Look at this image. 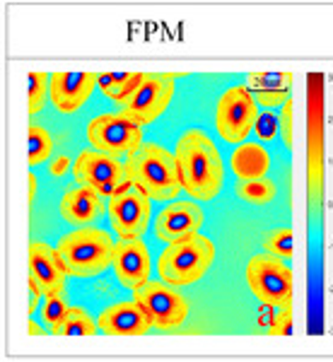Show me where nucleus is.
I'll list each match as a JSON object with an SVG mask.
<instances>
[{
	"label": "nucleus",
	"instance_id": "24",
	"mask_svg": "<svg viewBox=\"0 0 333 362\" xmlns=\"http://www.w3.org/2000/svg\"><path fill=\"white\" fill-rule=\"evenodd\" d=\"M70 309L68 305V293L66 288L63 290H56V293H49L44 297V305H42V321L44 326L54 329V326L66 317V312Z\"/></svg>",
	"mask_w": 333,
	"mask_h": 362
},
{
	"label": "nucleus",
	"instance_id": "20",
	"mask_svg": "<svg viewBox=\"0 0 333 362\" xmlns=\"http://www.w3.org/2000/svg\"><path fill=\"white\" fill-rule=\"evenodd\" d=\"M143 78H145V73H107V75H97V87L102 90V95L114 99L121 107V104L138 90Z\"/></svg>",
	"mask_w": 333,
	"mask_h": 362
},
{
	"label": "nucleus",
	"instance_id": "3",
	"mask_svg": "<svg viewBox=\"0 0 333 362\" xmlns=\"http://www.w3.org/2000/svg\"><path fill=\"white\" fill-rule=\"evenodd\" d=\"M215 261V244L206 235H194L167 244V249L157 256V276L174 288L198 283L208 273Z\"/></svg>",
	"mask_w": 333,
	"mask_h": 362
},
{
	"label": "nucleus",
	"instance_id": "11",
	"mask_svg": "<svg viewBox=\"0 0 333 362\" xmlns=\"http://www.w3.org/2000/svg\"><path fill=\"white\" fill-rule=\"evenodd\" d=\"M174 97V80L172 75H157V73H145L143 83L138 85V90L121 104L126 114H131L133 119H138L143 126L153 124L157 116L165 114Z\"/></svg>",
	"mask_w": 333,
	"mask_h": 362
},
{
	"label": "nucleus",
	"instance_id": "32",
	"mask_svg": "<svg viewBox=\"0 0 333 362\" xmlns=\"http://www.w3.org/2000/svg\"><path fill=\"white\" fill-rule=\"evenodd\" d=\"M29 181V203H34V198H37V189H39V179H37V174H29L27 177Z\"/></svg>",
	"mask_w": 333,
	"mask_h": 362
},
{
	"label": "nucleus",
	"instance_id": "4",
	"mask_svg": "<svg viewBox=\"0 0 333 362\" xmlns=\"http://www.w3.org/2000/svg\"><path fill=\"white\" fill-rule=\"evenodd\" d=\"M133 181L153 201H174L181 191V174L177 155L157 143H143L136 155L128 157Z\"/></svg>",
	"mask_w": 333,
	"mask_h": 362
},
{
	"label": "nucleus",
	"instance_id": "13",
	"mask_svg": "<svg viewBox=\"0 0 333 362\" xmlns=\"http://www.w3.org/2000/svg\"><path fill=\"white\" fill-rule=\"evenodd\" d=\"M206 223V213L194 201H172L167 203L153 220V232L160 242H177L194 232H201Z\"/></svg>",
	"mask_w": 333,
	"mask_h": 362
},
{
	"label": "nucleus",
	"instance_id": "5",
	"mask_svg": "<svg viewBox=\"0 0 333 362\" xmlns=\"http://www.w3.org/2000/svg\"><path fill=\"white\" fill-rule=\"evenodd\" d=\"M87 140L99 153L114 157H131L143 148V124L131 114L107 112L99 114L87 124Z\"/></svg>",
	"mask_w": 333,
	"mask_h": 362
},
{
	"label": "nucleus",
	"instance_id": "18",
	"mask_svg": "<svg viewBox=\"0 0 333 362\" xmlns=\"http://www.w3.org/2000/svg\"><path fill=\"white\" fill-rule=\"evenodd\" d=\"M230 169L239 181L264 179L271 169V155L261 143H242L232 150Z\"/></svg>",
	"mask_w": 333,
	"mask_h": 362
},
{
	"label": "nucleus",
	"instance_id": "6",
	"mask_svg": "<svg viewBox=\"0 0 333 362\" xmlns=\"http://www.w3.org/2000/svg\"><path fill=\"white\" fill-rule=\"evenodd\" d=\"M73 177L80 186H87L107 201L133 181L128 162H121V157L99 153L95 148L80 150L73 162Z\"/></svg>",
	"mask_w": 333,
	"mask_h": 362
},
{
	"label": "nucleus",
	"instance_id": "30",
	"mask_svg": "<svg viewBox=\"0 0 333 362\" xmlns=\"http://www.w3.org/2000/svg\"><path fill=\"white\" fill-rule=\"evenodd\" d=\"M70 157L68 155H56L54 160L49 162V174L51 177H56V179H61V177H66V172L70 169Z\"/></svg>",
	"mask_w": 333,
	"mask_h": 362
},
{
	"label": "nucleus",
	"instance_id": "12",
	"mask_svg": "<svg viewBox=\"0 0 333 362\" xmlns=\"http://www.w3.org/2000/svg\"><path fill=\"white\" fill-rule=\"evenodd\" d=\"M114 276L119 285L128 290H136L143 283L150 280L153 273V259H150V249L143 242V237H119L114 247Z\"/></svg>",
	"mask_w": 333,
	"mask_h": 362
},
{
	"label": "nucleus",
	"instance_id": "1",
	"mask_svg": "<svg viewBox=\"0 0 333 362\" xmlns=\"http://www.w3.org/2000/svg\"><path fill=\"white\" fill-rule=\"evenodd\" d=\"M181 174V189L196 201H213L225 184V165L215 143L201 128H189L174 148Z\"/></svg>",
	"mask_w": 333,
	"mask_h": 362
},
{
	"label": "nucleus",
	"instance_id": "9",
	"mask_svg": "<svg viewBox=\"0 0 333 362\" xmlns=\"http://www.w3.org/2000/svg\"><path fill=\"white\" fill-rule=\"evenodd\" d=\"M133 300L148 312L150 321L160 331H174L189 317V302L174 285L165 280H148L133 290Z\"/></svg>",
	"mask_w": 333,
	"mask_h": 362
},
{
	"label": "nucleus",
	"instance_id": "2",
	"mask_svg": "<svg viewBox=\"0 0 333 362\" xmlns=\"http://www.w3.org/2000/svg\"><path fill=\"white\" fill-rule=\"evenodd\" d=\"M116 242L107 230L99 227H78L58 239L56 249L63 266L75 278H95L104 273L114 261Z\"/></svg>",
	"mask_w": 333,
	"mask_h": 362
},
{
	"label": "nucleus",
	"instance_id": "33",
	"mask_svg": "<svg viewBox=\"0 0 333 362\" xmlns=\"http://www.w3.org/2000/svg\"><path fill=\"white\" fill-rule=\"evenodd\" d=\"M27 329H29V336H44V331H46V329H42V326L37 324V321H34V317H29Z\"/></svg>",
	"mask_w": 333,
	"mask_h": 362
},
{
	"label": "nucleus",
	"instance_id": "19",
	"mask_svg": "<svg viewBox=\"0 0 333 362\" xmlns=\"http://www.w3.org/2000/svg\"><path fill=\"white\" fill-rule=\"evenodd\" d=\"M247 87L254 90L256 104L266 109H276L278 104L288 102L292 75L290 73H249Z\"/></svg>",
	"mask_w": 333,
	"mask_h": 362
},
{
	"label": "nucleus",
	"instance_id": "26",
	"mask_svg": "<svg viewBox=\"0 0 333 362\" xmlns=\"http://www.w3.org/2000/svg\"><path fill=\"white\" fill-rule=\"evenodd\" d=\"M264 251L276 259H290L292 256V230L290 227H280V230L268 232L264 239Z\"/></svg>",
	"mask_w": 333,
	"mask_h": 362
},
{
	"label": "nucleus",
	"instance_id": "21",
	"mask_svg": "<svg viewBox=\"0 0 333 362\" xmlns=\"http://www.w3.org/2000/svg\"><path fill=\"white\" fill-rule=\"evenodd\" d=\"M56 336H95L99 331V324L92 319V314L85 307H70L58 324L54 326Z\"/></svg>",
	"mask_w": 333,
	"mask_h": 362
},
{
	"label": "nucleus",
	"instance_id": "16",
	"mask_svg": "<svg viewBox=\"0 0 333 362\" xmlns=\"http://www.w3.org/2000/svg\"><path fill=\"white\" fill-rule=\"evenodd\" d=\"M97 87L95 73H54L51 75V104L61 114H75L92 97Z\"/></svg>",
	"mask_w": 333,
	"mask_h": 362
},
{
	"label": "nucleus",
	"instance_id": "31",
	"mask_svg": "<svg viewBox=\"0 0 333 362\" xmlns=\"http://www.w3.org/2000/svg\"><path fill=\"white\" fill-rule=\"evenodd\" d=\"M42 293L39 290H34V288H29V309H27V317H34L37 314V309L39 305H42Z\"/></svg>",
	"mask_w": 333,
	"mask_h": 362
},
{
	"label": "nucleus",
	"instance_id": "10",
	"mask_svg": "<svg viewBox=\"0 0 333 362\" xmlns=\"http://www.w3.org/2000/svg\"><path fill=\"white\" fill-rule=\"evenodd\" d=\"M109 225L116 237H143L153 220V198L131 181L109 198Z\"/></svg>",
	"mask_w": 333,
	"mask_h": 362
},
{
	"label": "nucleus",
	"instance_id": "22",
	"mask_svg": "<svg viewBox=\"0 0 333 362\" xmlns=\"http://www.w3.org/2000/svg\"><path fill=\"white\" fill-rule=\"evenodd\" d=\"M235 191L244 203H249V206H266V203H271L273 198H276L278 189L271 179L264 177V179H251V181H237Z\"/></svg>",
	"mask_w": 333,
	"mask_h": 362
},
{
	"label": "nucleus",
	"instance_id": "23",
	"mask_svg": "<svg viewBox=\"0 0 333 362\" xmlns=\"http://www.w3.org/2000/svg\"><path fill=\"white\" fill-rule=\"evenodd\" d=\"M27 143H29V167L42 165V162L49 160L51 153H54V136L39 124L29 126Z\"/></svg>",
	"mask_w": 333,
	"mask_h": 362
},
{
	"label": "nucleus",
	"instance_id": "17",
	"mask_svg": "<svg viewBox=\"0 0 333 362\" xmlns=\"http://www.w3.org/2000/svg\"><path fill=\"white\" fill-rule=\"evenodd\" d=\"M99 198L95 191L87 189V186H75L63 194L61 198V218L66 220L68 225H75V227H87L97 220L99 215Z\"/></svg>",
	"mask_w": 333,
	"mask_h": 362
},
{
	"label": "nucleus",
	"instance_id": "25",
	"mask_svg": "<svg viewBox=\"0 0 333 362\" xmlns=\"http://www.w3.org/2000/svg\"><path fill=\"white\" fill-rule=\"evenodd\" d=\"M46 92H51V78H46V73H29V78H27L29 114L42 112L46 104Z\"/></svg>",
	"mask_w": 333,
	"mask_h": 362
},
{
	"label": "nucleus",
	"instance_id": "7",
	"mask_svg": "<svg viewBox=\"0 0 333 362\" xmlns=\"http://www.w3.org/2000/svg\"><path fill=\"white\" fill-rule=\"evenodd\" d=\"M251 295L264 307H292V271L271 254H256L244 271Z\"/></svg>",
	"mask_w": 333,
	"mask_h": 362
},
{
	"label": "nucleus",
	"instance_id": "15",
	"mask_svg": "<svg viewBox=\"0 0 333 362\" xmlns=\"http://www.w3.org/2000/svg\"><path fill=\"white\" fill-rule=\"evenodd\" d=\"M99 331L107 336H143L153 329L148 312L136 300L114 302L107 309H102L97 317Z\"/></svg>",
	"mask_w": 333,
	"mask_h": 362
},
{
	"label": "nucleus",
	"instance_id": "8",
	"mask_svg": "<svg viewBox=\"0 0 333 362\" xmlns=\"http://www.w3.org/2000/svg\"><path fill=\"white\" fill-rule=\"evenodd\" d=\"M259 119V107L247 85H232L215 104V128L225 143H244L254 131Z\"/></svg>",
	"mask_w": 333,
	"mask_h": 362
},
{
	"label": "nucleus",
	"instance_id": "28",
	"mask_svg": "<svg viewBox=\"0 0 333 362\" xmlns=\"http://www.w3.org/2000/svg\"><path fill=\"white\" fill-rule=\"evenodd\" d=\"M254 131H256V136H259V140H264V143L266 140H273L280 131V116L273 112L261 114L259 119H256Z\"/></svg>",
	"mask_w": 333,
	"mask_h": 362
},
{
	"label": "nucleus",
	"instance_id": "14",
	"mask_svg": "<svg viewBox=\"0 0 333 362\" xmlns=\"http://www.w3.org/2000/svg\"><path fill=\"white\" fill-rule=\"evenodd\" d=\"M70 273L63 266L58 249L49 247L46 242L34 239L29 244V288L39 290L44 297L56 290H63L68 283Z\"/></svg>",
	"mask_w": 333,
	"mask_h": 362
},
{
	"label": "nucleus",
	"instance_id": "29",
	"mask_svg": "<svg viewBox=\"0 0 333 362\" xmlns=\"http://www.w3.org/2000/svg\"><path fill=\"white\" fill-rule=\"evenodd\" d=\"M280 136H283V143L292 145V102L288 99V102L283 104V112H280Z\"/></svg>",
	"mask_w": 333,
	"mask_h": 362
},
{
	"label": "nucleus",
	"instance_id": "27",
	"mask_svg": "<svg viewBox=\"0 0 333 362\" xmlns=\"http://www.w3.org/2000/svg\"><path fill=\"white\" fill-rule=\"evenodd\" d=\"M264 324H268L271 336H288L292 331V307H266L264 309Z\"/></svg>",
	"mask_w": 333,
	"mask_h": 362
}]
</instances>
